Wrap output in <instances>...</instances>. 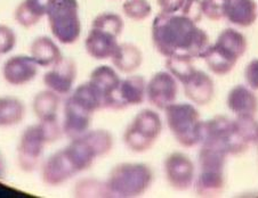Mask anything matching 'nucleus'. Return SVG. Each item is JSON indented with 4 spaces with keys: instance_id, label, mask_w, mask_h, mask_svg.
<instances>
[{
    "instance_id": "8",
    "label": "nucleus",
    "mask_w": 258,
    "mask_h": 198,
    "mask_svg": "<svg viewBox=\"0 0 258 198\" xmlns=\"http://www.w3.org/2000/svg\"><path fill=\"white\" fill-rule=\"evenodd\" d=\"M162 132V120L156 111L139 112L123 132L122 140L128 150L136 154L149 152Z\"/></svg>"
},
{
    "instance_id": "2",
    "label": "nucleus",
    "mask_w": 258,
    "mask_h": 198,
    "mask_svg": "<svg viewBox=\"0 0 258 198\" xmlns=\"http://www.w3.org/2000/svg\"><path fill=\"white\" fill-rule=\"evenodd\" d=\"M62 126L57 119L30 124L21 133L17 144V164L25 173H32L41 165L45 147L61 139Z\"/></svg>"
},
{
    "instance_id": "21",
    "label": "nucleus",
    "mask_w": 258,
    "mask_h": 198,
    "mask_svg": "<svg viewBox=\"0 0 258 198\" xmlns=\"http://www.w3.org/2000/svg\"><path fill=\"white\" fill-rule=\"evenodd\" d=\"M143 58V53L136 45L132 42H122L118 45L111 57V62L117 71L124 74H133L142 66Z\"/></svg>"
},
{
    "instance_id": "34",
    "label": "nucleus",
    "mask_w": 258,
    "mask_h": 198,
    "mask_svg": "<svg viewBox=\"0 0 258 198\" xmlns=\"http://www.w3.org/2000/svg\"><path fill=\"white\" fill-rule=\"evenodd\" d=\"M244 80L249 88L258 90V58L252 59L247 64L244 68Z\"/></svg>"
},
{
    "instance_id": "27",
    "label": "nucleus",
    "mask_w": 258,
    "mask_h": 198,
    "mask_svg": "<svg viewBox=\"0 0 258 198\" xmlns=\"http://www.w3.org/2000/svg\"><path fill=\"white\" fill-rule=\"evenodd\" d=\"M166 70L179 83H183L192 74L196 67L193 66V58L188 55L174 54L166 58Z\"/></svg>"
},
{
    "instance_id": "25",
    "label": "nucleus",
    "mask_w": 258,
    "mask_h": 198,
    "mask_svg": "<svg viewBox=\"0 0 258 198\" xmlns=\"http://www.w3.org/2000/svg\"><path fill=\"white\" fill-rule=\"evenodd\" d=\"M61 96L49 89L41 90L33 97L32 111L38 121L57 119Z\"/></svg>"
},
{
    "instance_id": "29",
    "label": "nucleus",
    "mask_w": 258,
    "mask_h": 198,
    "mask_svg": "<svg viewBox=\"0 0 258 198\" xmlns=\"http://www.w3.org/2000/svg\"><path fill=\"white\" fill-rule=\"evenodd\" d=\"M122 13L134 22H143L152 14V6L149 0H126L122 4Z\"/></svg>"
},
{
    "instance_id": "26",
    "label": "nucleus",
    "mask_w": 258,
    "mask_h": 198,
    "mask_svg": "<svg viewBox=\"0 0 258 198\" xmlns=\"http://www.w3.org/2000/svg\"><path fill=\"white\" fill-rule=\"evenodd\" d=\"M27 114L24 103L14 96L0 97V128H10L20 124Z\"/></svg>"
},
{
    "instance_id": "35",
    "label": "nucleus",
    "mask_w": 258,
    "mask_h": 198,
    "mask_svg": "<svg viewBox=\"0 0 258 198\" xmlns=\"http://www.w3.org/2000/svg\"><path fill=\"white\" fill-rule=\"evenodd\" d=\"M183 3L184 0H157L160 12L167 13V14H176V13H179L180 8L183 6Z\"/></svg>"
},
{
    "instance_id": "9",
    "label": "nucleus",
    "mask_w": 258,
    "mask_h": 198,
    "mask_svg": "<svg viewBox=\"0 0 258 198\" xmlns=\"http://www.w3.org/2000/svg\"><path fill=\"white\" fill-rule=\"evenodd\" d=\"M88 81L100 96L103 110L122 111L118 98L121 79L114 67L107 65L97 66L90 73Z\"/></svg>"
},
{
    "instance_id": "22",
    "label": "nucleus",
    "mask_w": 258,
    "mask_h": 198,
    "mask_svg": "<svg viewBox=\"0 0 258 198\" xmlns=\"http://www.w3.org/2000/svg\"><path fill=\"white\" fill-rule=\"evenodd\" d=\"M119 103L121 109L139 106L146 99V81L142 75H129L121 80L118 90Z\"/></svg>"
},
{
    "instance_id": "31",
    "label": "nucleus",
    "mask_w": 258,
    "mask_h": 198,
    "mask_svg": "<svg viewBox=\"0 0 258 198\" xmlns=\"http://www.w3.org/2000/svg\"><path fill=\"white\" fill-rule=\"evenodd\" d=\"M226 0H202V14L213 22L225 19Z\"/></svg>"
},
{
    "instance_id": "28",
    "label": "nucleus",
    "mask_w": 258,
    "mask_h": 198,
    "mask_svg": "<svg viewBox=\"0 0 258 198\" xmlns=\"http://www.w3.org/2000/svg\"><path fill=\"white\" fill-rule=\"evenodd\" d=\"M73 192L77 197H111L106 182L95 178L78 180Z\"/></svg>"
},
{
    "instance_id": "30",
    "label": "nucleus",
    "mask_w": 258,
    "mask_h": 198,
    "mask_svg": "<svg viewBox=\"0 0 258 198\" xmlns=\"http://www.w3.org/2000/svg\"><path fill=\"white\" fill-rule=\"evenodd\" d=\"M240 137L250 145H256L258 141V121L255 116H236L233 120Z\"/></svg>"
},
{
    "instance_id": "6",
    "label": "nucleus",
    "mask_w": 258,
    "mask_h": 198,
    "mask_svg": "<svg viewBox=\"0 0 258 198\" xmlns=\"http://www.w3.org/2000/svg\"><path fill=\"white\" fill-rule=\"evenodd\" d=\"M47 20L50 32L63 45H73L81 36L78 0H48Z\"/></svg>"
},
{
    "instance_id": "12",
    "label": "nucleus",
    "mask_w": 258,
    "mask_h": 198,
    "mask_svg": "<svg viewBox=\"0 0 258 198\" xmlns=\"http://www.w3.org/2000/svg\"><path fill=\"white\" fill-rule=\"evenodd\" d=\"M77 171L69 157L66 148L49 155L40 165L42 182L49 187H58L76 176Z\"/></svg>"
},
{
    "instance_id": "36",
    "label": "nucleus",
    "mask_w": 258,
    "mask_h": 198,
    "mask_svg": "<svg viewBox=\"0 0 258 198\" xmlns=\"http://www.w3.org/2000/svg\"><path fill=\"white\" fill-rule=\"evenodd\" d=\"M6 170H7V166H6L5 158H4V155L2 154V152H0V180L5 178Z\"/></svg>"
},
{
    "instance_id": "3",
    "label": "nucleus",
    "mask_w": 258,
    "mask_h": 198,
    "mask_svg": "<svg viewBox=\"0 0 258 198\" xmlns=\"http://www.w3.org/2000/svg\"><path fill=\"white\" fill-rule=\"evenodd\" d=\"M247 48V38L238 30L229 28L218 34L216 42L209 45L201 58L213 74L224 76L233 71Z\"/></svg>"
},
{
    "instance_id": "7",
    "label": "nucleus",
    "mask_w": 258,
    "mask_h": 198,
    "mask_svg": "<svg viewBox=\"0 0 258 198\" xmlns=\"http://www.w3.org/2000/svg\"><path fill=\"white\" fill-rule=\"evenodd\" d=\"M166 123L174 139L184 148L199 145L202 121L199 111L188 103H174L165 110Z\"/></svg>"
},
{
    "instance_id": "10",
    "label": "nucleus",
    "mask_w": 258,
    "mask_h": 198,
    "mask_svg": "<svg viewBox=\"0 0 258 198\" xmlns=\"http://www.w3.org/2000/svg\"><path fill=\"white\" fill-rule=\"evenodd\" d=\"M163 173L171 188L177 191H185L195 183L196 166L187 155L174 152L163 161Z\"/></svg>"
},
{
    "instance_id": "32",
    "label": "nucleus",
    "mask_w": 258,
    "mask_h": 198,
    "mask_svg": "<svg viewBox=\"0 0 258 198\" xmlns=\"http://www.w3.org/2000/svg\"><path fill=\"white\" fill-rule=\"evenodd\" d=\"M17 36L14 30L5 24H0V55L11 53L15 48Z\"/></svg>"
},
{
    "instance_id": "23",
    "label": "nucleus",
    "mask_w": 258,
    "mask_h": 198,
    "mask_svg": "<svg viewBox=\"0 0 258 198\" xmlns=\"http://www.w3.org/2000/svg\"><path fill=\"white\" fill-rule=\"evenodd\" d=\"M193 186L199 196H218L225 187L224 170H200Z\"/></svg>"
},
{
    "instance_id": "11",
    "label": "nucleus",
    "mask_w": 258,
    "mask_h": 198,
    "mask_svg": "<svg viewBox=\"0 0 258 198\" xmlns=\"http://www.w3.org/2000/svg\"><path fill=\"white\" fill-rule=\"evenodd\" d=\"M178 94V81L168 71H160L146 82V99L154 109L165 111L176 103Z\"/></svg>"
},
{
    "instance_id": "19",
    "label": "nucleus",
    "mask_w": 258,
    "mask_h": 198,
    "mask_svg": "<svg viewBox=\"0 0 258 198\" xmlns=\"http://www.w3.org/2000/svg\"><path fill=\"white\" fill-rule=\"evenodd\" d=\"M258 7L255 0H226L225 19L239 28H249L255 24Z\"/></svg>"
},
{
    "instance_id": "18",
    "label": "nucleus",
    "mask_w": 258,
    "mask_h": 198,
    "mask_svg": "<svg viewBox=\"0 0 258 198\" xmlns=\"http://www.w3.org/2000/svg\"><path fill=\"white\" fill-rule=\"evenodd\" d=\"M255 90L248 85L238 84L232 88L226 98V105L235 116H256L258 112V97Z\"/></svg>"
},
{
    "instance_id": "13",
    "label": "nucleus",
    "mask_w": 258,
    "mask_h": 198,
    "mask_svg": "<svg viewBox=\"0 0 258 198\" xmlns=\"http://www.w3.org/2000/svg\"><path fill=\"white\" fill-rule=\"evenodd\" d=\"M78 67L72 58H62L44 75V84L47 89L59 96H69L72 92L77 80Z\"/></svg>"
},
{
    "instance_id": "16",
    "label": "nucleus",
    "mask_w": 258,
    "mask_h": 198,
    "mask_svg": "<svg viewBox=\"0 0 258 198\" xmlns=\"http://www.w3.org/2000/svg\"><path fill=\"white\" fill-rule=\"evenodd\" d=\"M63 112L62 129L69 139H75L89 130L94 114L73 101L70 96L64 103Z\"/></svg>"
},
{
    "instance_id": "4",
    "label": "nucleus",
    "mask_w": 258,
    "mask_h": 198,
    "mask_svg": "<svg viewBox=\"0 0 258 198\" xmlns=\"http://www.w3.org/2000/svg\"><path fill=\"white\" fill-rule=\"evenodd\" d=\"M154 172L145 163H120L105 180L111 197H139L151 188Z\"/></svg>"
},
{
    "instance_id": "24",
    "label": "nucleus",
    "mask_w": 258,
    "mask_h": 198,
    "mask_svg": "<svg viewBox=\"0 0 258 198\" xmlns=\"http://www.w3.org/2000/svg\"><path fill=\"white\" fill-rule=\"evenodd\" d=\"M48 0H23L16 7L14 19L21 27L32 28L46 16Z\"/></svg>"
},
{
    "instance_id": "14",
    "label": "nucleus",
    "mask_w": 258,
    "mask_h": 198,
    "mask_svg": "<svg viewBox=\"0 0 258 198\" xmlns=\"http://www.w3.org/2000/svg\"><path fill=\"white\" fill-rule=\"evenodd\" d=\"M119 36L110 30L92 25L85 39V49L96 61L111 59L119 45Z\"/></svg>"
},
{
    "instance_id": "15",
    "label": "nucleus",
    "mask_w": 258,
    "mask_h": 198,
    "mask_svg": "<svg viewBox=\"0 0 258 198\" xmlns=\"http://www.w3.org/2000/svg\"><path fill=\"white\" fill-rule=\"evenodd\" d=\"M39 65L31 56H12L3 65L4 80L14 87H22L36 79Z\"/></svg>"
},
{
    "instance_id": "33",
    "label": "nucleus",
    "mask_w": 258,
    "mask_h": 198,
    "mask_svg": "<svg viewBox=\"0 0 258 198\" xmlns=\"http://www.w3.org/2000/svg\"><path fill=\"white\" fill-rule=\"evenodd\" d=\"M179 14L186 16L195 23H199L202 16V0H184Z\"/></svg>"
},
{
    "instance_id": "5",
    "label": "nucleus",
    "mask_w": 258,
    "mask_h": 198,
    "mask_svg": "<svg viewBox=\"0 0 258 198\" xmlns=\"http://www.w3.org/2000/svg\"><path fill=\"white\" fill-rule=\"evenodd\" d=\"M200 146L222 150L226 155L243 154L247 152L249 145L240 137L233 120L224 115L202 121Z\"/></svg>"
},
{
    "instance_id": "20",
    "label": "nucleus",
    "mask_w": 258,
    "mask_h": 198,
    "mask_svg": "<svg viewBox=\"0 0 258 198\" xmlns=\"http://www.w3.org/2000/svg\"><path fill=\"white\" fill-rule=\"evenodd\" d=\"M30 56L41 67H53L63 58L58 45L48 36L33 39L30 45Z\"/></svg>"
},
{
    "instance_id": "1",
    "label": "nucleus",
    "mask_w": 258,
    "mask_h": 198,
    "mask_svg": "<svg viewBox=\"0 0 258 198\" xmlns=\"http://www.w3.org/2000/svg\"><path fill=\"white\" fill-rule=\"evenodd\" d=\"M151 38L154 48L166 58L174 54L201 58L210 45L207 32L178 13H159L153 20Z\"/></svg>"
},
{
    "instance_id": "17",
    "label": "nucleus",
    "mask_w": 258,
    "mask_h": 198,
    "mask_svg": "<svg viewBox=\"0 0 258 198\" xmlns=\"http://www.w3.org/2000/svg\"><path fill=\"white\" fill-rule=\"evenodd\" d=\"M182 85L185 97L196 106L208 105L215 97V82L212 76L197 68Z\"/></svg>"
}]
</instances>
